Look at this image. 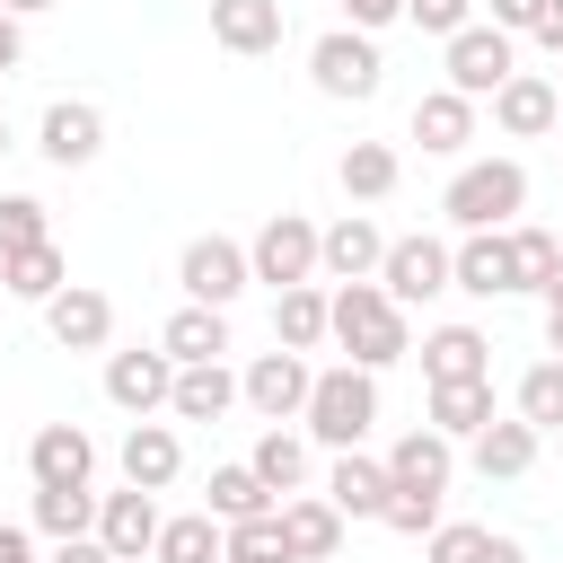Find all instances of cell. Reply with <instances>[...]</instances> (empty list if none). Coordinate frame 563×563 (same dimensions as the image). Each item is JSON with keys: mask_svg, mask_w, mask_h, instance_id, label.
I'll return each mask as SVG.
<instances>
[{"mask_svg": "<svg viewBox=\"0 0 563 563\" xmlns=\"http://www.w3.org/2000/svg\"><path fill=\"white\" fill-rule=\"evenodd\" d=\"M334 343L352 352V369H387L413 352V325L378 282H334Z\"/></svg>", "mask_w": 563, "mask_h": 563, "instance_id": "cell-1", "label": "cell"}, {"mask_svg": "<svg viewBox=\"0 0 563 563\" xmlns=\"http://www.w3.org/2000/svg\"><path fill=\"white\" fill-rule=\"evenodd\" d=\"M440 211H449L466 238H475V229H519V211H528V167H519V158H466V167L449 176Z\"/></svg>", "mask_w": 563, "mask_h": 563, "instance_id": "cell-2", "label": "cell"}, {"mask_svg": "<svg viewBox=\"0 0 563 563\" xmlns=\"http://www.w3.org/2000/svg\"><path fill=\"white\" fill-rule=\"evenodd\" d=\"M299 422H308V440H325L334 457L361 449V440L378 431V369H352V361H343V369H317Z\"/></svg>", "mask_w": 563, "mask_h": 563, "instance_id": "cell-3", "label": "cell"}, {"mask_svg": "<svg viewBox=\"0 0 563 563\" xmlns=\"http://www.w3.org/2000/svg\"><path fill=\"white\" fill-rule=\"evenodd\" d=\"M440 70H449L440 88H457V97L484 106V97H501V79L519 70V35H501L493 18H475V26H457V35L440 44Z\"/></svg>", "mask_w": 563, "mask_h": 563, "instance_id": "cell-4", "label": "cell"}, {"mask_svg": "<svg viewBox=\"0 0 563 563\" xmlns=\"http://www.w3.org/2000/svg\"><path fill=\"white\" fill-rule=\"evenodd\" d=\"M317 246H325V229H317L308 211H273V220L246 238V264H255V282H273V299H282V290L317 282Z\"/></svg>", "mask_w": 563, "mask_h": 563, "instance_id": "cell-5", "label": "cell"}, {"mask_svg": "<svg viewBox=\"0 0 563 563\" xmlns=\"http://www.w3.org/2000/svg\"><path fill=\"white\" fill-rule=\"evenodd\" d=\"M308 79H317L325 97H343V106L378 97V79H387V62H378V35H361V26H325V35L308 44Z\"/></svg>", "mask_w": 563, "mask_h": 563, "instance_id": "cell-6", "label": "cell"}, {"mask_svg": "<svg viewBox=\"0 0 563 563\" xmlns=\"http://www.w3.org/2000/svg\"><path fill=\"white\" fill-rule=\"evenodd\" d=\"M378 290L396 299V308H422V299H440V290H457V246H440V238H387V264H378Z\"/></svg>", "mask_w": 563, "mask_h": 563, "instance_id": "cell-7", "label": "cell"}, {"mask_svg": "<svg viewBox=\"0 0 563 563\" xmlns=\"http://www.w3.org/2000/svg\"><path fill=\"white\" fill-rule=\"evenodd\" d=\"M255 282V264H246V246L238 238H185V255H176V290L194 299V308H229L238 290Z\"/></svg>", "mask_w": 563, "mask_h": 563, "instance_id": "cell-8", "label": "cell"}, {"mask_svg": "<svg viewBox=\"0 0 563 563\" xmlns=\"http://www.w3.org/2000/svg\"><path fill=\"white\" fill-rule=\"evenodd\" d=\"M308 387H317L308 352H282V343L238 369V405H255L264 422H299V413H308Z\"/></svg>", "mask_w": 563, "mask_h": 563, "instance_id": "cell-9", "label": "cell"}, {"mask_svg": "<svg viewBox=\"0 0 563 563\" xmlns=\"http://www.w3.org/2000/svg\"><path fill=\"white\" fill-rule=\"evenodd\" d=\"M167 396H176V361L150 343H132V352H106V405L114 413H132V422H158L167 413Z\"/></svg>", "mask_w": 563, "mask_h": 563, "instance_id": "cell-10", "label": "cell"}, {"mask_svg": "<svg viewBox=\"0 0 563 563\" xmlns=\"http://www.w3.org/2000/svg\"><path fill=\"white\" fill-rule=\"evenodd\" d=\"M26 475H35V493H88V475H97V440H88L79 422H35V440H26Z\"/></svg>", "mask_w": 563, "mask_h": 563, "instance_id": "cell-11", "label": "cell"}, {"mask_svg": "<svg viewBox=\"0 0 563 563\" xmlns=\"http://www.w3.org/2000/svg\"><path fill=\"white\" fill-rule=\"evenodd\" d=\"M158 528H167V510H158V493H97V545L114 554V563H150L158 554Z\"/></svg>", "mask_w": 563, "mask_h": 563, "instance_id": "cell-12", "label": "cell"}, {"mask_svg": "<svg viewBox=\"0 0 563 563\" xmlns=\"http://www.w3.org/2000/svg\"><path fill=\"white\" fill-rule=\"evenodd\" d=\"M493 123H501V141H545L563 123V88L545 70H510L501 97H493Z\"/></svg>", "mask_w": 563, "mask_h": 563, "instance_id": "cell-13", "label": "cell"}, {"mask_svg": "<svg viewBox=\"0 0 563 563\" xmlns=\"http://www.w3.org/2000/svg\"><path fill=\"white\" fill-rule=\"evenodd\" d=\"M44 334H53L62 352H106V343H114V299H106L97 282H70L62 299H44Z\"/></svg>", "mask_w": 563, "mask_h": 563, "instance_id": "cell-14", "label": "cell"}, {"mask_svg": "<svg viewBox=\"0 0 563 563\" xmlns=\"http://www.w3.org/2000/svg\"><path fill=\"white\" fill-rule=\"evenodd\" d=\"M114 466H123L132 493H167V484L185 475V440H176V422H132L123 449H114Z\"/></svg>", "mask_w": 563, "mask_h": 563, "instance_id": "cell-15", "label": "cell"}, {"mask_svg": "<svg viewBox=\"0 0 563 563\" xmlns=\"http://www.w3.org/2000/svg\"><path fill=\"white\" fill-rule=\"evenodd\" d=\"M449 475H457V440H440L431 422H413V431L387 449V484H396V493H431V501H440Z\"/></svg>", "mask_w": 563, "mask_h": 563, "instance_id": "cell-16", "label": "cell"}, {"mask_svg": "<svg viewBox=\"0 0 563 563\" xmlns=\"http://www.w3.org/2000/svg\"><path fill=\"white\" fill-rule=\"evenodd\" d=\"M35 150H44L53 167H88V158L106 150V114H97L88 97H53V106H44V132H35Z\"/></svg>", "mask_w": 563, "mask_h": 563, "instance_id": "cell-17", "label": "cell"}, {"mask_svg": "<svg viewBox=\"0 0 563 563\" xmlns=\"http://www.w3.org/2000/svg\"><path fill=\"white\" fill-rule=\"evenodd\" d=\"M378 264H387V238H378L369 211H343L325 229V246H317V273L325 282H378Z\"/></svg>", "mask_w": 563, "mask_h": 563, "instance_id": "cell-18", "label": "cell"}, {"mask_svg": "<svg viewBox=\"0 0 563 563\" xmlns=\"http://www.w3.org/2000/svg\"><path fill=\"white\" fill-rule=\"evenodd\" d=\"M457 290H466V299H510V290H519L510 229H475V238H457Z\"/></svg>", "mask_w": 563, "mask_h": 563, "instance_id": "cell-19", "label": "cell"}, {"mask_svg": "<svg viewBox=\"0 0 563 563\" xmlns=\"http://www.w3.org/2000/svg\"><path fill=\"white\" fill-rule=\"evenodd\" d=\"M422 378H431V387L493 378V334H484V325H431V334H422Z\"/></svg>", "mask_w": 563, "mask_h": 563, "instance_id": "cell-20", "label": "cell"}, {"mask_svg": "<svg viewBox=\"0 0 563 563\" xmlns=\"http://www.w3.org/2000/svg\"><path fill=\"white\" fill-rule=\"evenodd\" d=\"M537 449H545V431H528L519 413H501V422H484V431L466 440V457H475L484 484H519V475L537 466Z\"/></svg>", "mask_w": 563, "mask_h": 563, "instance_id": "cell-21", "label": "cell"}, {"mask_svg": "<svg viewBox=\"0 0 563 563\" xmlns=\"http://www.w3.org/2000/svg\"><path fill=\"white\" fill-rule=\"evenodd\" d=\"M325 501H334L343 519H387V501H396V484H387V457H361V449H343V457L325 466Z\"/></svg>", "mask_w": 563, "mask_h": 563, "instance_id": "cell-22", "label": "cell"}, {"mask_svg": "<svg viewBox=\"0 0 563 563\" xmlns=\"http://www.w3.org/2000/svg\"><path fill=\"white\" fill-rule=\"evenodd\" d=\"M282 545H290V563H334L343 554V510L325 493H290L282 501Z\"/></svg>", "mask_w": 563, "mask_h": 563, "instance_id": "cell-23", "label": "cell"}, {"mask_svg": "<svg viewBox=\"0 0 563 563\" xmlns=\"http://www.w3.org/2000/svg\"><path fill=\"white\" fill-rule=\"evenodd\" d=\"M211 44L220 53H282V0H211Z\"/></svg>", "mask_w": 563, "mask_h": 563, "instance_id": "cell-24", "label": "cell"}, {"mask_svg": "<svg viewBox=\"0 0 563 563\" xmlns=\"http://www.w3.org/2000/svg\"><path fill=\"white\" fill-rule=\"evenodd\" d=\"M413 141H422L431 158H457V150L475 141V97H457V88H422V97H413Z\"/></svg>", "mask_w": 563, "mask_h": 563, "instance_id": "cell-25", "label": "cell"}, {"mask_svg": "<svg viewBox=\"0 0 563 563\" xmlns=\"http://www.w3.org/2000/svg\"><path fill=\"white\" fill-rule=\"evenodd\" d=\"M273 343H282V352H317V343H334V290H317V282L282 290V299H273Z\"/></svg>", "mask_w": 563, "mask_h": 563, "instance_id": "cell-26", "label": "cell"}, {"mask_svg": "<svg viewBox=\"0 0 563 563\" xmlns=\"http://www.w3.org/2000/svg\"><path fill=\"white\" fill-rule=\"evenodd\" d=\"M158 352H167L176 369H202V361H220V352H229V308H194V299H185V308L158 325Z\"/></svg>", "mask_w": 563, "mask_h": 563, "instance_id": "cell-27", "label": "cell"}, {"mask_svg": "<svg viewBox=\"0 0 563 563\" xmlns=\"http://www.w3.org/2000/svg\"><path fill=\"white\" fill-rule=\"evenodd\" d=\"M422 563H528V545L501 528H475V519H440L422 537Z\"/></svg>", "mask_w": 563, "mask_h": 563, "instance_id": "cell-28", "label": "cell"}, {"mask_svg": "<svg viewBox=\"0 0 563 563\" xmlns=\"http://www.w3.org/2000/svg\"><path fill=\"white\" fill-rule=\"evenodd\" d=\"M0 290H9V299H35V308H44V299H62V290H70V264H62V246L44 238V246H18V255H0Z\"/></svg>", "mask_w": 563, "mask_h": 563, "instance_id": "cell-29", "label": "cell"}, {"mask_svg": "<svg viewBox=\"0 0 563 563\" xmlns=\"http://www.w3.org/2000/svg\"><path fill=\"white\" fill-rule=\"evenodd\" d=\"M229 405H238V369H229V361L176 369V396H167V413H176V422H220Z\"/></svg>", "mask_w": 563, "mask_h": 563, "instance_id": "cell-30", "label": "cell"}, {"mask_svg": "<svg viewBox=\"0 0 563 563\" xmlns=\"http://www.w3.org/2000/svg\"><path fill=\"white\" fill-rule=\"evenodd\" d=\"M246 466L273 484V501H290V493L308 484V440H299L290 422H264V431H255V449H246Z\"/></svg>", "mask_w": 563, "mask_h": 563, "instance_id": "cell-31", "label": "cell"}, {"mask_svg": "<svg viewBox=\"0 0 563 563\" xmlns=\"http://www.w3.org/2000/svg\"><path fill=\"white\" fill-rule=\"evenodd\" d=\"M202 510H211L220 528H238V519H264V510H282V501H273V484H264V475L238 457V466H211V493H202Z\"/></svg>", "mask_w": 563, "mask_h": 563, "instance_id": "cell-32", "label": "cell"}, {"mask_svg": "<svg viewBox=\"0 0 563 563\" xmlns=\"http://www.w3.org/2000/svg\"><path fill=\"white\" fill-rule=\"evenodd\" d=\"M484 422H501V413H493V378H457V387H431V431H440V440H475Z\"/></svg>", "mask_w": 563, "mask_h": 563, "instance_id": "cell-33", "label": "cell"}, {"mask_svg": "<svg viewBox=\"0 0 563 563\" xmlns=\"http://www.w3.org/2000/svg\"><path fill=\"white\" fill-rule=\"evenodd\" d=\"M150 563H229V528L211 519V510H176L167 528H158V554Z\"/></svg>", "mask_w": 563, "mask_h": 563, "instance_id": "cell-34", "label": "cell"}, {"mask_svg": "<svg viewBox=\"0 0 563 563\" xmlns=\"http://www.w3.org/2000/svg\"><path fill=\"white\" fill-rule=\"evenodd\" d=\"M334 176H343V194H352V202H387V194L405 185V158H396L387 141H352Z\"/></svg>", "mask_w": 563, "mask_h": 563, "instance_id": "cell-35", "label": "cell"}, {"mask_svg": "<svg viewBox=\"0 0 563 563\" xmlns=\"http://www.w3.org/2000/svg\"><path fill=\"white\" fill-rule=\"evenodd\" d=\"M519 422L528 431H563V361H528L519 369Z\"/></svg>", "mask_w": 563, "mask_h": 563, "instance_id": "cell-36", "label": "cell"}, {"mask_svg": "<svg viewBox=\"0 0 563 563\" xmlns=\"http://www.w3.org/2000/svg\"><path fill=\"white\" fill-rule=\"evenodd\" d=\"M35 528H44L53 545L97 537V484H88V493H35Z\"/></svg>", "mask_w": 563, "mask_h": 563, "instance_id": "cell-37", "label": "cell"}, {"mask_svg": "<svg viewBox=\"0 0 563 563\" xmlns=\"http://www.w3.org/2000/svg\"><path fill=\"white\" fill-rule=\"evenodd\" d=\"M510 255H519V290H537L545 299V282H554V264H563V238H545V229H510Z\"/></svg>", "mask_w": 563, "mask_h": 563, "instance_id": "cell-38", "label": "cell"}, {"mask_svg": "<svg viewBox=\"0 0 563 563\" xmlns=\"http://www.w3.org/2000/svg\"><path fill=\"white\" fill-rule=\"evenodd\" d=\"M229 563H290V545H282V510L238 519V528H229Z\"/></svg>", "mask_w": 563, "mask_h": 563, "instance_id": "cell-39", "label": "cell"}, {"mask_svg": "<svg viewBox=\"0 0 563 563\" xmlns=\"http://www.w3.org/2000/svg\"><path fill=\"white\" fill-rule=\"evenodd\" d=\"M44 238H53L44 202H35V194H0V255H18V246H44Z\"/></svg>", "mask_w": 563, "mask_h": 563, "instance_id": "cell-40", "label": "cell"}, {"mask_svg": "<svg viewBox=\"0 0 563 563\" xmlns=\"http://www.w3.org/2000/svg\"><path fill=\"white\" fill-rule=\"evenodd\" d=\"M405 18H413L422 35H440V44H449L457 26H475V0H405Z\"/></svg>", "mask_w": 563, "mask_h": 563, "instance_id": "cell-41", "label": "cell"}, {"mask_svg": "<svg viewBox=\"0 0 563 563\" xmlns=\"http://www.w3.org/2000/svg\"><path fill=\"white\" fill-rule=\"evenodd\" d=\"M378 528H396V537H431V528H440V501H431V493H396Z\"/></svg>", "mask_w": 563, "mask_h": 563, "instance_id": "cell-42", "label": "cell"}, {"mask_svg": "<svg viewBox=\"0 0 563 563\" xmlns=\"http://www.w3.org/2000/svg\"><path fill=\"white\" fill-rule=\"evenodd\" d=\"M545 9H554V0H493V26H501V35H537Z\"/></svg>", "mask_w": 563, "mask_h": 563, "instance_id": "cell-43", "label": "cell"}, {"mask_svg": "<svg viewBox=\"0 0 563 563\" xmlns=\"http://www.w3.org/2000/svg\"><path fill=\"white\" fill-rule=\"evenodd\" d=\"M18 62H26V18H9V9H0V79H9Z\"/></svg>", "mask_w": 563, "mask_h": 563, "instance_id": "cell-44", "label": "cell"}, {"mask_svg": "<svg viewBox=\"0 0 563 563\" xmlns=\"http://www.w3.org/2000/svg\"><path fill=\"white\" fill-rule=\"evenodd\" d=\"M343 9H352V26H361V35H378L387 18H405V0H343Z\"/></svg>", "mask_w": 563, "mask_h": 563, "instance_id": "cell-45", "label": "cell"}, {"mask_svg": "<svg viewBox=\"0 0 563 563\" xmlns=\"http://www.w3.org/2000/svg\"><path fill=\"white\" fill-rule=\"evenodd\" d=\"M0 563H44V554H35V537H26V528H9V519H0Z\"/></svg>", "mask_w": 563, "mask_h": 563, "instance_id": "cell-46", "label": "cell"}, {"mask_svg": "<svg viewBox=\"0 0 563 563\" xmlns=\"http://www.w3.org/2000/svg\"><path fill=\"white\" fill-rule=\"evenodd\" d=\"M53 563H114L97 537H70V545H53Z\"/></svg>", "mask_w": 563, "mask_h": 563, "instance_id": "cell-47", "label": "cell"}, {"mask_svg": "<svg viewBox=\"0 0 563 563\" xmlns=\"http://www.w3.org/2000/svg\"><path fill=\"white\" fill-rule=\"evenodd\" d=\"M537 44H545V53H563V0L545 9V26H537Z\"/></svg>", "mask_w": 563, "mask_h": 563, "instance_id": "cell-48", "label": "cell"}, {"mask_svg": "<svg viewBox=\"0 0 563 563\" xmlns=\"http://www.w3.org/2000/svg\"><path fill=\"white\" fill-rule=\"evenodd\" d=\"M545 361H563V308H545Z\"/></svg>", "mask_w": 563, "mask_h": 563, "instance_id": "cell-49", "label": "cell"}, {"mask_svg": "<svg viewBox=\"0 0 563 563\" xmlns=\"http://www.w3.org/2000/svg\"><path fill=\"white\" fill-rule=\"evenodd\" d=\"M9 18H44V9H62V0H0Z\"/></svg>", "mask_w": 563, "mask_h": 563, "instance_id": "cell-50", "label": "cell"}, {"mask_svg": "<svg viewBox=\"0 0 563 563\" xmlns=\"http://www.w3.org/2000/svg\"><path fill=\"white\" fill-rule=\"evenodd\" d=\"M545 308H563V264H554V282H545Z\"/></svg>", "mask_w": 563, "mask_h": 563, "instance_id": "cell-51", "label": "cell"}, {"mask_svg": "<svg viewBox=\"0 0 563 563\" xmlns=\"http://www.w3.org/2000/svg\"><path fill=\"white\" fill-rule=\"evenodd\" d=\"M0 158H9V123H0Z\"/></svg>", "mask_w": 563, "mask_h": 563, "instance_id": "cell-52", "label": "cell"}, {"mask_svg": "<svg viewBox=\"0 0 563 563\" xmlns=\"http://www.w3.org/2000/svg\"><path fill=\"white\" fill-rule=\"evenodd\" d=\"M0 299H9V290H0Z\"/></svg>", "mask_w": 563, "mask_h": 563, "instance_id": "cell-53", "label": "cell"}, {"mask_svg": "<svg viewBox=\"0 0 563 563\" xmlns=\"http://www.w3.org/2000/svg\"><path fill=\"white\" fill-rule=\"evenodd\" d=\"M554 88H563V79H554Z\"/></svg>", "mask_w": 563, "mask_h": 563, "instance_id": "cell-54", "label": "cell"}]
</instances>
